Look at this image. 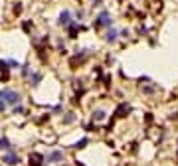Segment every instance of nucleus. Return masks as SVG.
<instances>
[{"label": "nucleus", "instance_id": "f257e3e1", "mask_svg": "<svg viewBox=\"0 0 178 166\" xmlns=\"http://www.w3.org/2000/svg\"><path fill=\"white\" fill-rule=\"evenodd\" d=\"M0 99H4L6 101V105H20V101H22V95L18 93V91H14V89H0Z\"/></svg>", "mask_w": 178, "mask_h": 166}, {"label": "nucleus", "instance_id": "f03ea898", "mask_svg": "<svg viewBox=\"0 0 178 166\" xmlns=\"http://www.w3.org/2000/svg\"><path fill=\"white\" fill-rule=\"evenodd\" d=\"M111 26H113V20H111V14H109L107 10H103L95 18V22H93V28H95V30H101V28H111Z\"/></svg>", "mask_w": 178, "mask_h": 166}, {"label": "nucleus", "instance_id": "7ed1b4c3", "mask_svg": "<svg viewBox=\"0 0 178 166\" xmlns=\"http://www.w3.org/2000/svg\"><path fill=\"white\" fill-rule=\"evenodd\" d=\"M2 162L8 164V166H18V164H20V156L16 154L14 150H8L6 154L2 156Z\"/></svg>", "mask_w": 178, "mask_h": 166}, {"label": "nucleus", "instance_id": "20e7f679", "mask_svg": "<svg viewBox=\"0 0 178 166\" xmlns=\"http://www.w3.org/2000/svg\"><path fill=\"white\" fill-rule=\"evenodd\" d=\"M63 150H52V152H48V156H46V162H50V164H59V162H63Z\"/></svg>", "mask_w": 178, "mask_h": 166}, {"label": "nucleus", "instance_id": "39448f33", "mask_svg": "<svg viewBox=\"0 0 178 166\" xmlns=\"http://www.w3.org/2000/svg\"><path fill=\"white\" fill-rule=\"evenodd\" d=\"M71 22H73V14H71L69 10H63L61 14H59V18H57V24H59V26H63V28H67Z\"/></svg>", "mask_w": 178, "mask_h": 166}, {"label": "nucleus", "instance_id": "423d86ee", "mask_svg": "<svg viewBox=\"0 0 178 166\" xmlns=\"http://www.w3.org/2000/svg\"><path fill=\"white\" fill-rule=\"evenodd\" d=\"M81 30V26H79V22H71L69 26H67V34H69V38H77V32Z\"/></svg>", "mask_w": 178, "mask_h": 166}, {"label": "nucleus", "instance_id": "0eeeda50", "mask_svg": "<svg viewBox=\"0 0 178 166\" xmlns=\"http://www.w3.org/2000/svg\"><path fill=\"white\" fill-rule=\"evenodd\" d=\"M117 38H119V32L115 30V28H109L107 30V34H105V42H109V44H113V42H117Z\"/></svg>", "mask_w": 178, "mask_h": 166}, {"label": "nucleus", "instance_id": "6e6552de", "mask_svg": "<svg viewBox=\"0 0 178 166\" xmlns=\"http://www.w3.org/2000/svg\"><path fill=\"white\" fill-rule=\"evenodd\" d=\"M42 77H44V75H42L40 71H32V73H30V85L38 87V85H40V81H42Z\"/></svg>", "mask_w": 178, "mask_h": 166}, {"label": "nucleus", "instance_id": "1a4fd4ad", "mask_svg": "<svg viewBox=\"0 0 178 166\" xmlns=\"http://www.w3.org/2000/svg\"><path fill=\"white\" fill-rule=\"evenodd\" d=\"M44 156L38 154V152H34V154H30V166H42V162H44Z\"/></svg>", "mask_w": 178, "mask_h": 166}, {"label": "nucleus", "instance_id": "9d476101", "mask_svg": "<svg viewBox=\"0 0 178 166\" xmlns=\"http://www.w3.org/2000/svg\"><path fill=\"white\" fill-rule=\"evenodd\" d=\"M0 150H4V152L12 150V144H10V140H8L6 136H0Z\"/></svg>", "mask_w": 178, "mask_h": 166}, {"label": "nucleus", "instance_id": "9b49d317", "mask_svg": "<svg viewBox=\"0 0 178 166\" xmlns=\"http://www.w3.org/2000/svg\"><path fill=\"white\" fill-rule=\"evenodd\" d=\"M129 111H131V107L127 105V103H123V105H119V107H117L115 115H117V117H125V113H129Z\"/></svg>", "mask_w": 178, "mask_h": 166}, {"label": "nucleus", "instance_id": "f8f14e48", "mask_svg": "<svg viewBox=\"0 0 178 166\" xmlns=\"http://www.w3.org/2000/svg\"><path fill=\"white\" fill-rule=\"evenodd\" d=\"M105 111H101V109H97V111H93V121L95 123H99V121H105Z\"/></svg>", "mask_w": 178, "mask_h": 166}, {"label": "nucleus", "instance_id": "ddd939ff", "mask_svg": "<svg viewBox=\"0 0 178 166\" xmlns=\"http://www.w3.org/2000/svg\"><path fill=\"white\" fill-rule=\"evenodd\" d=\"M75 123V115L73 113H65V117H63V125H71Z\"/></svg>", "mask_w": 178, "mask_h": 166}, {"label": "nucleus", "instance_id": "4468645a", "mask_svg": "<svg viewBox=\"0 0 178 166\" xmlns=\"http://www.w3.org/2000/svg\"><path fill=\"white\" fill-rule=\"evenodd\" d=\"M87 144H89V139H81L77 144H75V148H77V150H81V148H85Z\"/></svg>", "mask_w": 178, "mask_h": 166}, {"label": "nucleus", "instance_id": "2eb2a0df", "mask_svg": "<svg viewBox=\"0 0 178 166\" xmlns=\"http://www.w3.org/2000/svg\"><path fill=\"white\" fill-rule=\"evenodd\" d=\"M8 69H10V67H8V61L0 60V71H2V73H8Z\"/></svg>", "mask_w": 178, "mask_h": 166}, {"label": "nucleus", "instance_id": "dca6fc26", "mask_svg": "<svg viewBox=\"0 0 178 166\" xmlns=\"http://www.w3.org/2000/svg\"><path fill=\"white\" fill-rule=\"evenodd\" d=\"M20 67H22V75L30 77V73H32V71H30V65H20Z\"/></svg>", "mask_w": 178, "mask_h": 166}, {"label": "nucleus", "instance_id": "f3484780", "mask_svg": "<svg viewBox=\"0 0 178 166\" xmlns=\"http://www.w3.org/2000/svg\"><path fill=\"white\" fill-rule=\"evenodd\" d=\"M12 113H14V115H16V113H18V115H20V113H24L22 105H14V107H12Z\"/></svg>", "mask_w": 178, "mask_h": 166}, {"label": "nucleus", "instance_id": "a211bd4d", "mask_svg": "<svg viewBox=\"0 0 178 166\" xmlns=\"http://www.w3.org/2000/svg\"><path fill=\"white\" fill-rule=\"evenodd\" d=\"M14 14H16V16L22 14V4H20V2H18V4H14Z\"/></svg>", "mask_w": 178, "mask_h": 166}, {"label": "nucleus", "instance_id": "6ab92c4d", "mask_svg": "<svg viewBox=\"0 0 178 166\" xmlns=\"http://www.w3.org/2000/svg\"><path fill=\"white\" fill-rule=\"evenodd\" d=\"M6 101H4V99H0V113H4V111H6Z\"/></svg>", "mask_w": 178, "mask_h": 166}, {"label": "nucleus", "instance_id": "aec40b11", "mask_svg": "<svg viewBox=\"0 0 178 166\" xmlns=\"http://www.w3.org/2000/svg\"><path fill=\"white\" fill-rule=\"evenodd\" d=\"M8 65H10V67H20V63H18V61H14V60H8Z\"/></svg>", "mask_w": 178, "mask_h": 166}, {"label": "nucleus", "instance_id": "412c9836", "mask_svg": "<svg viewBox=\"0 0 178 166\" xmlns=\"http://www.w3.org/2000/svg\"><path fill=\"white\" fill-rule=\"evenodd\" d=\"M143 91H145V93H154V91H156V87H154V85H152V87H145Z\"/></svg>", "mask_w": 178, "mask_h": 166}, {"label": "nucleus", "instance_id": "4be33fe9", "mask_svg": "<svg viewBox=\"0 0 178 166\" xmlns=\"http://www.w3.org/2000/svg\"><path fill=\"white\" fill-rule=\"evenodd\" d=\"M119 36H123V38H127V36H129V30H121V32H119Z\"/></svg>", "mask_w": 178, "mask_h": 166}, {"label": "nucleus", "instance_id": "5701e85b", "mask_svg": "<svg viewBox=\"0 0 178 166\" xmlns=\"http://www.w3.org/2000/svg\"><path fill=\"white\" fill-rule=\"evenodd\" d=\"M83 16H85V12H83V10H79V12H77V18H79V22H81V18H83Z\"/></svg>", "mask_w": 178, "mask_h": 166}, {"label": "nucleus", "instance_id": "b1692460", "mask_svg": "<svg viewBox=\"0 0 178 166\" xmlns=\"http://www.w3.org/2000/svg\"><path fill=\"white\" fill-rule=\"evenodd\" d=\"M93 4H95V6H99V4H101V0H93Z\"/></svg>", "mask_w": 178, "mask_h": 166}]
</instances>
